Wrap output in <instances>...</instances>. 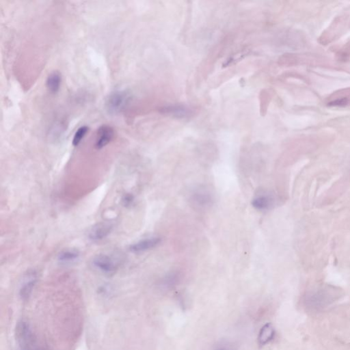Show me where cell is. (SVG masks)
Instances as JSON below:
<instances>
[{
    "label": "cell",
    "instance_id": "52a82bcc",
    "mask_svg": "<svg viewBox=\"0 0 350 350\" xmlns=\"http://www.w3.org/2000/svg\"><path fill=\"white\" fill-rule=\"evenodd\" d=\"M62 82L61 73L58 71H53L50 73L46 81V86L48 91L52 94H56L59 91Z\"/></svg>",
    "mask_w": 350,
    "mask_h": 350
},
{
    "label": "cell",
    "instance_id": "7c38bea8",
    "mask_svg": "<svg viewBox=\"0 0 350 350\" xmlns=\"http://www.w3.org/2000/svg\"><path fill=\"white\" fill-rule=\"evenodd\" d=\"M164 111L166 112L171 113V114L176 116H182L183 117V116L188 114V110L185 108L184 107L173 106L171 108H166Z\"/></svg>",
    "mask_w": 350,
    "mask_h": 350
},
{
    "label": "cell",
    "instance_id": "30bf717a",
    "mask_svg": "<svg viewBox=\"0 0 350 350\" xmlns=\"http://www.w3.org/2000/svg\"><path fill=\"white\" fill-rule=\"evenodd\" d=\"M270 205V199L268 196H261L253 200V206L256 209H266Z\"/></svg>",
    "mask_w": 350,
    "mask_h": 350
},
{
    "label": "cell",
    "instance_id": "8fae6325",
    "mask_svg": "<svg viewBox=\"0 0 350 350\" xmlns=\"http://www.w3.org/2000/svg\"><path fill=\"white\" fill-rule=\"evenodd\" d=\"M88 131V127L86 126H81L79 129L77 130L73 139V146H78L81 143V141L84 139L85 136Z\"/></svg>",
    "mask_w": 350,
    "mask_h": 350
},
{
    "label": "cell",
    "instance_id": "9c48e42d",
    "mask_svg": "<svg viewBox=\"0 0 350 350\" xmlns=\"http://www.w3.org/2000/svg\"><path fill=\"white\" fill-rule=\"evenodd\" d=\"M274 329L271 324H267L260 332L259 342L261 344L265 345L270 342L274 337Z\"/></svg>",
    "mask_w": 350,
    "mask_h": 350
},
{
    "label": "cell",
    "instance_id": "3957f363",
    "mask_svg": "<svg viewBox=\"0 0 350 350\" xmlns=\"http://www.w3.org/2000/svg\"><path fill=\"white\" fill-rule=\"evenodd\" d=\"M36 281H37V274L36 271H31L27 273L23 278L19 289V296L22 301H27L31 297L36 286Z\"/></svg>",
    "mask_w": 350,
    "mask_h": 350
},
{
    "label": "cell",
    "instance_id": "277c9868",
    "mask_svg": "<svg viewBox=\"0 0 350 350\" xmlns=\"http://www.w3.org/2000/svg\"><path fill=\"white\" fill-rule=\"evenodd\" d=\"M114 137V131L111 127L102 126L100 127L96 133L95 146L97 149H103L109 144Z\"/></svg>",
    "mask_w": 350,
    "mask_h": 350
},
{
    "label": "cell",
    "instance_id": "4fadbf2b",
    "mask_svg": "<svg viewBox=\"0 0 350 350\" xmlns=\"http://www.w3.org/2000/svg\"><path fill=\"white\" fill-rule=\"evenodd\" d=\"M133 201V197L132 195L127 194L123 198V204L126 206H129L132 204Z\"/></svg>",
    "mask_w": 350,
    "mask_h": 350
},
{
    "label": "cell",
    "instance_id": "5b68a950",
    "mask_svg": "<svg viewBox=\"0 0 350 350\" xmlns=\"http://www.w3.org/2000/svg\"><path fill=\"white\" fill-rule=\"evenodd\" d=\"M112 225L109 223H101L92 228L89 233V238L94 241H101L111 234Z\"/></svg>",
    "mask_w": 350,
    "mask_h": 350
},
{
    "label": "cell",
    "instance_id": "7a4b0ae2",
    "mask_svg": "<svg viewBox=\"0 0 350 350\" xmlns=\"http://www.w3.org/2000/svg\"><path fill=\"white\" fill-rule=\"evenodd\" d=\"M93 263L96 269L107 274H114L117 270L118 265L112 258L106 255L95 256Z\"/></svg>",
    "mask_w": 350,
    "mask_h": 350
},
{
    "label": "cell",
    "instance_id": "6da1fadb",
    "mask_svg": "<svg viewBox=\"0 0 350 350\" xmlns=\"http://www.w3.org/2000/svg\"><path fill=\"white\" fill-rule=\"evenodd\" d=\"M131 101V94L127 91H116L111 93L106 101V108L111 114L122 112Z\"/></svg>",
    "mask_w": 350,
    "mask_h": 350
},
{
    "label": "cell",
    "instance_id": "ba28073f",
    "mask_svg": "<svg viewBox=\"0 0 350 350\" xmlns=\"http://www.w3.org/2000/svg\"><path fill=\"white\" fill-rule=\"evenodd\" d=\"M80 253L76 250H67L62 252L58 255V261L63 263H69L76 261L80 257Z\"/></svg>",
    "mask_w": 350,
    "mask_h": 350
},
{
    "label": "cell",
    "instance_id": "8992f818",
    "mask_svg": "<svg viewBox=\"0 0 350 350\" xmlns=\"http://www.w3.org/2000/svg\"><path fill=\"white\" fill-rule=\"evenodd\" d=\"M160 242L161 239L159 238H147L131 245L129 250L135 253H142L156 247Z\"/></svg>",
    "mask_w": 350,
    "mask_h": 350
}]
</instances>
